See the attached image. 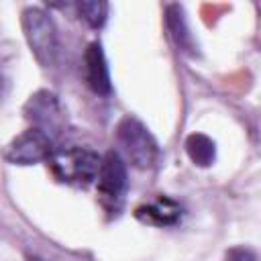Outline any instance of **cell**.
<instances>
[{
  "label": "cell",
  "instance_id": "cell-9",
  "mask_svg": "<svg viewBox=\"0 0 261 261\" xmlns=\"http://www.w3.org/2000/svg\"><path fill=\"white\" fill-rule=\"evenodd\" d=\"M186 151L190 155V159L200 165V167H208L212 165L214 157H216V147L214 141L202 133H194L186 139Z\"/></svg>",
  "mask_w": 261,
  "mask_h": 261
},
{
  "label": "cell",
  "instance_id": "cell-1",
  "mask_svg": "<svg viewBox=\"0 0 261 261\" xmlns=\"http://www.w3.org/2000/svg\"><path fill=\"white\" fill-rule=\"evenodd\" d=\"M102 157L90 149H67L49 157V167L59 181L88 186L96 179Z\"/></svg>",
  "mask_w": 261,
  "mask_h": 261
},
{
  "label": "cell",
  "instance_id": "cell-3",
  "mask_svg": "<svg viewBox=\"0 0 261 261\" xmlns=\"http://www.w3.org/2000/svg\"><path fill=\"white\" fill-rule=\"evenodd\" d=\"M118 143L122 145L126 157L137 167H151L159 155L157 143L151 133L137 120V118H122L118 124Z\"/></svg>",
  "mask_w": 261,
  "mask_h": 261
},
{
  "label": "cell",
  "instance_id": "cell-11",
  "mask_svg": "<svg viewBox=\"0 0 261 261\" xmlns=\"http://www.w3.org/2000/svg\"><path fill=\"white\" fill-rule=\"evenodd\" d=\"M80 16L94 29H100L106 22L108 16V4L102 0H90V2H80L77 4Z\"/></svg>",
  "mask_w": 261,
  "mask_h": 261
},
{
  "label": "cell",
  "instance_id": "cell-2",
  "mask_svg": "<svg viewBox=\"0 0 261 261\" xmlns=\"http://www.w3.org/2000/svg\"><path fill=\"white\" fill-rule=\"evenodd\" d=\"M22 27L35 57L43 65H51L57 55V31L49 14L41 8H27L22 12Z\"/></svg>",
  "mask_w": 261,
  "mask_h": 261
},
{
  "label": "cell",
  "instance_id": "cell-10",
  "mask_svg": "<svg viewBox=\"0 0 261 261\" xmlns=\"http://www.w3.org/2000/svg\"><path fill=\"white\" fill-rule=\"evenodd\" d=\"M167 29L173 37V41L181 47V49H190L192 41H190V33H188V27H186V20H184V10L177 6V4H171L167 8Z\"/></svg>",
  "mask_w": 261,
  "mask_h": 261
},
{
  "label": "cell",
  "instance_id": "cell-8",
  "mask_svg": "<svg viewBox=\"0 0 261 261\" xmlns=\"http://www.w3.org/2000/svg\"><path fill=\"white\" fill-rule=\"evenodd\" d=\"M86 80H88V86L96 94L106 96L112 90L106 57H104V51H102V47L98 43H92L86 49Z\"/></svg>",
  "mask_w": 261,
  "mask_h": 261
},
{
  "label": "cell",
  "instance_id": "cell-7",
  "mask_svg": "<svg viewBox=\"0 0 261 261\" xmlns=\"http://www.w3.org/2000/svg\"><path fill=\"white\" fill-rule=\"evenodd\" d=\"M135 216L141 222H147L153 226H173L181 218V206L167 196H159V198L139 206L135 210Z\"/></svg>",
  "mask_w": 261,
  "mask_h": 261
},
{
  "label": "cell",
  "instance_id": "cell-4",
  "mask_svg": "<svg viewBox=\"0 0 261 261\" xmlns=\"http://www.w3.org/2000/svg\"><path fill=\"white\" fill-rule=\"evenodd\" d=\"M98 198L104 208L116 212L124 200L126 192V167L118 153L110 151L102 157L98 169Z\"/></svg>",
  "mask_w": 261,
  "mask_h": 261
},
{
  "label": "cell",
  "instance_id": "cell-5",
  "mask_svg": "<svg viewBox=\"0 0 261 261\" xmlns=\"http://www.w3.org/2000/svg\"><path fill=\"white\" fill-rule=\"evenodd\" d=\"M51 137H47L39 128H29L18 135L6 149V159L16 165H33L45 161L53 155Z\"/></svg>",
  "mask_w": 261,
  "mask_h": 261
},
{
  "label": "cell",
  "instance_id": "cell-12",
  "mask_svg": "<svg viewBox=\"0 0 261 261\" xmlns=\"http://www.w3.org/2000/svg\"><path fill=\"white\" fill-rule=\"evenodd\" d=\"M224 261H257V255L251 251V249H245V247H234L226 253V259Z\"/></svg>",
  "mask_w": 261,
  "mask_h": 261
},
{
  "label": "cell",
  "instance_id": "cell-6",
  "mask_svg": "<svg viewBox=\"0 0 261 261\" xmlns=\"http://www.w3.org/2000/svg\"><path fill=\"white\" fill-rule=\"evenodd\" d=\"M24 112H27V118L35 124V128L43 130L47 137L59 133L63 114L57 98L51 92H37L35 96H31Z\"/></svg>",
  "mask_w": 261,
  "mask_h": 261
}]
</instances>
